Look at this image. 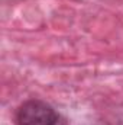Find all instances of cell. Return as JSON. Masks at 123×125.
<instances>
[{"instance_id": "obj_1", "label": "cell", "mask_w": 123, "mask_h": 125, "mask_svg": "<svg viewBox=\"0 0 123 125\" xmlns=\"http://www.w3.org/2000/svg\"><path fill=\"white\" fill-rule=\"evenodd\" d=\"M16 125H65V119L54 106L41 100L29 99L16 111Z\"/></svg>"}]
</instances>
